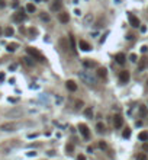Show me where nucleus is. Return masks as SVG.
<instances>
[{
  "mask_svg": "<svg viewBox=\"0 0 148 160\" xmlns=\"http://www.w3.org/2000/svg\"><path fill=\"white\" fill-rule=\"evenodd\" d=\"M79 77L83 83H86L87 86H96L97 84V79L96 76L92 73V70H81L79 71Z\"/></svg>",
  "mask_w": 148,
  "mask_h": 160,
  "instance_id": "nucleus-1",
  "label": "nucleus"
},
{
  "mask_svg": "<svg viewBox=\"0 0 148 160\" xmlns=\"http://www.w3.org/2000/svg\"><path fill=\"white\" fill-rule=\"evenodd\" d=\"M26 52L32 57L33 60H38V61H41V63H44V61H45V57H44V55H42V54H41L36 48L28 47V48H26Z\"/></svg>",
  "mask_w": 148,
  "mask_h": 160,
  "instance_id": "nucleus-2",
  "label": "nucleus"
},
{
  "mask_svg": "<svg viewBox=\"0 0 148 160\" xmlns=\"http://www.w3.org/2000/svg\"><path fill=\"white\" fill-rule=\"evenodd\" d=\"M79 131H80V134L83 135L84 140H90V131H89L86 124H79Z\"/></svg>",
  "mask_w": 148,
  "mask_h": 160,
  "instance_id": "nucleus-3",
  "label": "nucleus"
},
{
  "mask_svg": "<svg viewBox=\"0 0 148 160\" xmlns=\"http://www.w3.org/2000/svg\"><path fill=\"white\" fill-rule=\"evenodd\" d=\"M148 67V58L147 57H142L141 60H138V73H141V71H144L145 68Z\"/></svg>",
  "mask_w": 148,
  "mask_h": 160,
  "instance_id": "nucleus-4",
  "label": "nucleus"
},
{
  "mask_svg": "<svg viewBox=\"0 0 148 160\" xmlns=\"http://www.w3.org/2000/svg\"><path fill=\"white\" fill-rule=\"evenodd\" d=\"M129 71L128 70H122L121 73H119V81L121 83H128V80H129Z\"/></svg>",
  "mask_w": 148,
  "mask_h": 160,
  "instance_id": "nucleus-5",
  "label": "nucleus"
},
{
  "mask_svg": "<svg viewBox=\"0 0 148 160\" xmlns=\"http://www.w3.org/2000/svg\"><path fill=\"white\" fill-rule=\"evenodd\" d=\"M128 19H129V23H131L134 28H138V26H139V20H138V17H136L135 15L128 13Z\"/></svg>",
  "mask_w": 148,
  "mask_h": 160,
  "instance_id": "nucleus-6",
  "label": "nucleus"
},
{
  "mask_svg": "<svg viewBox=\"0 0 148 160\" xmlns=\"http://www.w3.org/2000/svg\"><path fill=\"white\" fill-rule=\"evenodd\" d=\"M113 125H115V128H121L123 125V118H122L119 113L113 116Z\"/></svg>",
  "mask_w": 148,
  "mask_h": 160,
  "instance_id": "nucleus-7",
  "label": "nucleus"
},
{
  "mask_svg": "<svg viewBox=\"0 0 148 160\" xmlns=\"http://www.w3.org/2000/svg\"><path fill=\"white\" fill-rule=\"evenodd\" d=\"M1 131H15L16 129V124H13V122H7V124H3L1 127H0Z\"/></svg>",
  "mask_w": 148,
  "mask_h": 160,
  "instance_id": "nucleus-8",
  "label": "nucleus"
},
{
  "mask_svg": "<svg viewBox=\"0 0 148 160\" xmlns=\"http://www.w3.org/2000/svg\"><path fill=\"white\" fill-rule=\"evenodd\" d=\"M79 48H80L81 51H90V49H92L90 44H89V42H86L84 39H80V41H79Z\"/></svg>",
  "mask_w": 148,
  "mask_h": 160,
  "instance_id": "nucleus-9",
  "label": "nucleus"
},
{
  "mask_svg": "<svg viewBox=\"0 0 148 160\" xmlns=\"http://www.w3.org/2000/svg\"><path fill=\"white\" fill-rule=\"evenodd\" d=\"M61 7H63V1H61V0H54V1H52V4H51V9H52L54 12L61 10Z\"/></svg>",
  "mask_w": 148,
  "mask_h": 160,
  "instance_id": "nucleus-10",
  "label": "nucleus"
},
{
  "mask_svg": "<svg viewBox=\"0 0 148 160\" xmlns=\"http://www.w3.org/2000/svg\"><path fill=\"white\" fill-rule=\"evenodd\" d=\"M58 19H60V22L61 23H68V20H70V16L67 12H60L58 13Z\"/></svg>",
  "mask_w": 148,
  "mask_h": 160,
  "instance_id": "nucleus-11",
  "label": "nucleus"
},
{
  "mask_svg": "<svg viewBox=\"0 0 148 160\" xmlns=\"http://www.w3.org/2000/svg\"><path fill=\"white\" fill-rule=\"evenodd\" d=\"M25 19H26V15H25L23 10L15 13V16H13V20H16V22H22V20H25Z\"/></svg>",
  "mask_w": 148,
  "mask_h": 160,
  "instance_id": "nucleus-12",
  "label": "nucleus"
},
{
  "mask_svg": "<svg viewBox=\"0 0 148 160\" xmlns=\"http://www.w3.org/2000/svg\"><path fill=\"white\" fill-rule=\"evenodd\" d=\"M66 87L68 89V90H70V92H76V90H77V84H76L73 80H67Z\"/></svg>",
  "mask_w": 148,
  "mask_h": 160,
  "instance_id": "nucleus-13",
  "label": "nucleus"
},
{
  "mask_svg": "<svg viewBox=\"0 0 148 160\" xmlns=\"http://www.w3.org/2000/svg\"><path fill=\"white\" fill-rule=\"evenodd\" d=\"M115 60L118 64H123L125 63V60H126V57H125V54H122V52H119V54H116L115 55Z\"/></svg>",
  "mask_w": 148,
  "mask_h": 160,
  "instance_id": "nucleus-14",
  "label": "nucleus"
},
{
  "mask_svg": "<svg viewBox=\"0 0 148 160\" xmlns=\"http://www.w3.org/2000/svg\"><path fill=\"white\" fill-rule=\"evenodd\" d=\"M68 41H70V49L76 54L77 48H76V42H74V36H73V35H68Z\"/></svg>",
  "mask_w": 148,
  "mask_h": 160,
  "instance_id": "nucleus-15",
  "label": "nucleus"
},
{
  "mask_svg": "<svg viewBox=\"0 0 148 160\" xmlns=\"http://www.w3.org/2000/svg\"><path fill=\"white\" fill-rule=\"evenodd\" d=\"M60 45L63 48V51H67L68 49V38H61L60 39Z\"/></svg>",
  "mask_w": 148,
  "mask_h": 160,
  "instance_id": "nucleus-16",
  "label": "nucleus"
},
{
  "mask_svg": "<svg viewBox=\"0 0 148 160\" xmlns=\"http://www.w3.org/2000/svg\"><path fill=\"white\" fill-rule=\"evenodd\" d=\"M97 76L99 77H102V79H106V76H108V70L105 68V67H100L97 70Z\"/></svg>",
  "mask_w": 148,
  "mask_h": 160,
  "instance_id": "nucleus-17",
  "label": "nucleus"
},
{
  "mask_svg": "<svg viewBox=\"0 0 148 160\" xmlns=\"http://www.w3.org/2000/svg\"><path fill=\"white\" fill-rule=\"evenodd\" d=\"M83 65H84L86 68H92V67H96V63H94V61H90V60H84V61H83Z\"/></svg>",
  "mask_w": 148,
  "mask_h": 160,
  "instance_id": "nucleus-18",
  "label": "nucleus"
},
{
  "mask_svg": "<svg viewBox=\"0 0 148 160\" xmlns=\"http://www.w3.org/2000/svg\"><path fill=\"white\" fill-rule=\"evenodd\" d=\"M17 47H19V45H17L16 42H12V44L7 45V51H9V52H15V51L17 49Z\"/></svg>",
  "mask_w": 148,
  "mask_h": 160,
  "instance_id": "nucleus-19",
  "label": "nucleus"
},
{
  "mask_svg": "<svg viewBox=\"0 0 148 160\" xmlns=\"http://www.w3.org/2000/svg\"><path fill=\"white\" fill-rule=\"evenodd\" d=\"M90 22H93V15H92V13L86 15V17H84V25H86V26H89V25H90Z\"/></svg>",
  "mask_w": 148,
  "mask_h": 160,
  "instance_id": "nucleus-20",
  "label": "nucleus"
},
{
  "mask_svg": "<svg viewBox=\"0 0 148 160\" xmlns=\"http://www.w3.org/2000/svg\"><path fill=\"white\" fill-rule=\"evenodd\" d=\"M139 115H141V118H145L147 116V106H144V105L139 106Z\"/></svg>",
  "mask_w": 148,
  "mask_h": 160,
  "instance_id": "nucleus-21",
  "label": "nucleus"
},
{
  "mask_svg": "<svg viewBox=\"0 0 148 160\" xmlns=\"http://www.w3.org/2000/svg\"><path fill=\"white\" fill-rule=\"evenodd\" d=\"M138 138H139L141 141H147V140H148V132H147V131H142V132H139Z\"/></svg>",
  "mask_w": 148,
  "mask_h": 160,
  "instance_id": "nucleus-22",
  "label": "nucleus"
},
{
  "mask_svg": "<svg viewBox=\"0 0 148 160\" xmlns=\"http://www.w3.org/2000/svg\"><path fill=\"white\" fill-rule=\"evenodd\" d=\"M22 60H23V63L26 64V65H29V67H32L33 64V58H31V57H25V58H22Z\"/></svg>",
  "mask_w": 148,
  "mask_h": 160,
  "instance_id": "nucleus-23",
  "label": "nucleus"
},
{
  "mask_svg": "<svg viewBox=\"0 0 148 160\" xmlns=\"http://www.w3.org/2000/svg\"><path fill=\"white\" fill-rule=\"evenodd\" d=\"M13 33H15V29H13L12 26H7V28L4 29V35H6V36H12Z\"/></svg>",
  "mask_w": 148,
  "mask_h": 160,
  "instance_id": "nucleus-24",
  "label": "nucleus"
},
{
  "mask_svg": "<svg viewBox=\"0 0 148 160\" xmlns=\"http://www.w3.org/2000/svg\"><path fill=\"white\" fill-rule=\"evenodd\" d=\"M84 115H86L87 118H93V109H92V108H86V109H84Z\"/></svg>",
  "mask_w": 148,
  "mask_h": 160,
  "instance_id": "nucleus-25",
  "label": "nucleus"
},
{
  "mask_svg": "<svg viewBox=\"0 0 148 160\" xmlns=\"http://www.w3.org/2000/svg\"><path fill=\"white\" fill-rule=\"evenodd\" d=\"M26 10H28L29 13H33V12H35V4H32V3H28V4H26Z\"/></svg>",
  "mask_w": 148,
  "mask_h": 160,
  "instance_id": "nucleus-26",
  "label": "nucleus"
},
{
  "mask_svg": "<svg viewBox=\"0 0 148 160\" xmlns=\"http://www.w3.org/2000/svg\"><path fill=\"white\" fill-rule=\"evenodd\" d=\"M96 131H97V132H103V131H105V125H103L102 122H97V125H96Z\"/></svg>",
  "mask_w": 148,
  "mask_h": 160,
  "instance_id": "nucleus-27",
  "label": "nucleus"
},
{
  "mask_svg": "<svg viewBox=\"0 0 148 160\" xmlns=\"http://www.w3.org/2000/svg\"><path fill=\"white\" fill-rule=\"evenodd\" d=\"M122 135H123V138H129V137H131V128H126Z\"/></svg>",
  "mask_w": 148,
  "mask_h": 160,
  "instance_id": "nucleus-28",
  "label": "nucleus"
},
{
  "mask_svg": "<svg viewBox=\"0 0 148 160\" xmlns=\"http://www.w3.org/2000/svg\"><path fill=\"white\" fill-rule=\"evenodd\" d=\"M41 19H42V20H45V22H48L49 20V15H47V13H41Z\"/></svg>",
  "mask_w": 148,
  "mask_h": 160,
  "instance_id": "nucleus-29",
  "label": "nucleus"
},
{
  "mask_svg": "<svg viewBox=\"0 0 148 160\" xmlns=\"http://www.w3.org/2000/svg\"><path fill=\"white\" fill-rule=\"evenodd\" d=\"M129 60H131L132 63H136V61H138V57H136V54H131V55H129Z\"/></svg>",
  "mask_w": 148,
  "mask_h": 160,
  "instance_id": "nucleus-30",
  "label": "nucleus"
},
{
  "mask_svg": "<svg viewBox=\"0 0 148 160\" xmlns=\"http://www.w3.org/2000/svg\"><path fill=\"white\" fill-rule=\"evenodd\" d=\"M99 148H100V150H105V148H106V143H105V141H99Z\"/></svg>",
  "mask_w": 148,
  "mask_h": 160,
  "instance_id": "nucleus-31",
  "label": "nucleus"
},
{
  "mask_svg": "<svg viewBox=\"0 0 148 160\" xmlns=\"http://www.w3.org/2000/svg\"><path fill=\"white\" fill-rule=\"evenodd\" d=\"M83 105H84V103H83L81 100H77V102H76V108H77V109H80Z\"/></svg>",
  "mask_w": 148,
  "mask_h": 160,
  "instance_id": "nucleus-32",
  "label": "nucleus"
},
{
  "mask_svg": "<svg viewBox=\"0 0 148 160\" xmlns=\"http://www.w3.org/2000/svg\"><path fill=\"white\" fill-rule=\"evenodd\" d=\"M147 51H148V47H147V45H142V47H141V52H142V54H145Z\"/></svg>",
  "mask_w": 148,
  "mask_h": 160,
  "instance_id": "nucleus-33",
  "label": "nucleus"
},
{
  "mask_svg": "<svg viewBox=\"0 0 148 160\" xmlns=\"http://www.w3.org/2000/svg\"><path fill=\"white\" fill-rule=\"evenodd\" d=\"M139 29H141V32H142V33H144V32H147V26H145V25H141V26H139Z\"/></svg>",
  "mask_w": 148,
  "mask_h": 160,
  "instance_id": "nucleus-34",
  "label": "nucleus"
},
{
  "mask_svg": "<svg viewBox=\"0 0 148 160\" xmlns=\"http://www.w3.org/2000/svg\"><path fill=\"white\" fill-rule=\"evenodd\" d=\"M145 159H147L145 154H138V160H145Z\"/></svg>",
  "mask_w": 148,
  "mask_h": 160,
  "instance_id": "nucleus-35",
  "label": "nucleus"
},
{
  "mask_svg": "<svg viewBox=\"0 0 148 160\" xmlns=\"http://www.w3.org/2000/svg\"><path fill=\"white\" fill-rule=\"evenodd\" d=\"M73 148H74L73 144H68V145H67V151H73Z\"/></svg>",
  "mask_w": 148,
  "mask_h": 160,
  "instance_id": "nucleus-36",
  "label": "nucleus"
},
{
  "mask_svg": "<svg viewBox=\"0 0 148 160\" xmlns=\"http://www.w3.org/2000/svg\"><path fill=\"white\" fill-rule=\"evenodd\" d=\"M12 6H13V7H17V6H19V0H13Z\"/></svg>",
  "mask_w": 148,
  "mask_h": 160,
  "instance_id": "nucleus-37",
  "label": "nucleus"
},
{
  "mask_svg": "<svg viewBox=\"0 0 148 160\" xmlns=\"http://www.w3.org/2000/svg\"><path fill=\"white\" fill-rule=\"evenodd\" d=\"M142 148H144V151H148V143H144Z\"/></svg>",
  "mask_w": 148,
  "mask_h": 160,
  "instance_id": "nucleus-38",
  "label": "nucleus"
},
{
  "mask_svg": "<svg viewBox=\"0 0 148 160\" xmlns=\"http://www.w3.org/2000/svg\"><path fill=\"white\" fill-rule=\"evenodd\" d=\"M4 77H6V76H4V73H0V81H3V80H4Z\"/></svg>",
  "mask_w": 148,
  "mask_h": 160,
  "instance_id": "nucleus-39",
  "label": "nucleus"
},
{
  "mask_svg": "<svg viewBox=\"0 0 148 160\" xmlns=\"http://www.w3.org/2000/svg\"><path fill=\"white\" fill-rule=\"evenodd\" d=\"M77 160H86V157L83 154H80V156H77Z\"/></svg>",
  "mask_w": 148,
  "mask_h": 160,
  "instance_id": "nucleus-40",
  "label": "nucleus"
},
{
  "mask_svg": "<svg viewBox=\"0 0 148 160\" xmlns=\"http://www.w3.org/2000/svg\"><path fill=\"white\" fill-rule=\"evenodd\" d=\"M16 64H12V65H10V67H9V68H10V70H16Z\"/></svg>",
  "mask_w": 148,
  "mask_h": 160,
  "instance_id": "nucleus-41",
  "label": "nucleus"
},
{
  "mask_svg": "<svg viewBox=\"0 0 148 160\" xmlns=\"http://www.w3.org/2000/svg\"><path fill=\"white\" fill-rule=\"evenodd\" d=\"M35 154H36L35 151H29V153H28V156H29V157H32V156H35Z\"/></svg>",
  "mask_w": 148,
  "mask_h": 160,
  "instance_id": "nucleus-42",
  "label": "nucleus"
},
{
  "mask_svg": "<svg viewBox=\"0 0 148 160\" xmlns=\"http://www.w3.org/2000/svg\"><path fill=\"white\" fill-rule=\"evenodd\" d=\"M87 153H93V148H92V147H90V145H89V147H87Z\"/></svg>",
  "mask_w": 148,
  "mask_h": 160,
  "instance_id": "nucleus-43",
  "label": "nucleus"
},
{
  "mask_svg": "<svg viewBox=\"0 0 148 160\" xmlns=\"http://www.w3.org/2000/svg\"><path fill=\"white\" fill-rule=\"evenodd\" d=\"M3 6H6V3H4V0H0V7H3Z\"/></svg>",
  "mask_w": 148,
  "mask_h": 160,
  "instance_id": "nucleus-44",
  "label": "nucleus"
},
{
  "mask_svg": "<svg viewBox=\"0 0 148 160\" xmlns=\"http://www.w3.org/2000/svg\"><path fill=\"white\" fill-rule=\"evenodd\" d=\"M74 13H76V15H79V16L81 15V12H80V10H79V9H76V10H74Z\"/></svg>",
  "mask_w": 148,
  "mask_h": 160,
  "instance_id": "nucleus-45",
  "label": "nucleus"
},
{
  "mask_svg": "<svg viewBox=\"0 0 148 160\" xmlns=\"http://www.w3.org/2000/svg\"><path fill=\"white\" fill-rule=\"evenodd\" d=\"M1 33H3V29H1V26H0V35H1Z\"/></svg>",
  "mask_w": 148,
  "mask_h": 160,
  "instance_id": "nucleus-46",
  "label": "nucleus"
},
{
  "mask_svg": "<svg viewBox=\"0 0 148 160\" xmlns=\"http://www.w3.org/2000/svg\"><path fill=\"white\" fill-rule=\"evenodd\" d=\"M147 86H148V80H147Z\"/></svg>",
  "mask_w": 148,
  "mask_h": 160,
  "instance_id": "nucleus-47",
  "label": "nucleus"
}]
</instances>
